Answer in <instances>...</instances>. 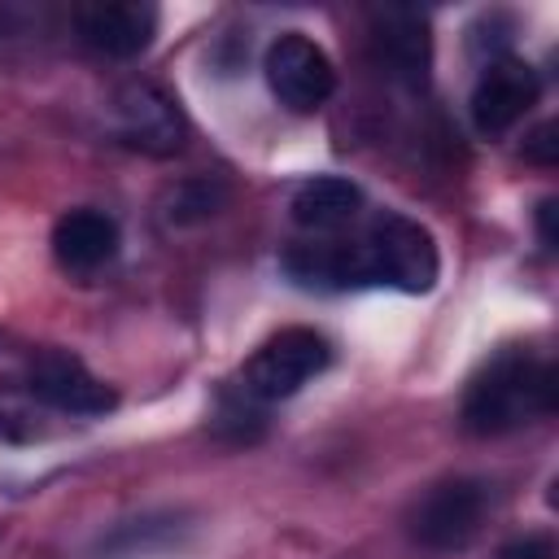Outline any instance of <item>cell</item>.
Returning <instances> with one entry per match:
<instances>
[{"label":"cell","instance_id":"6da1fadb","mask_svg":"<svg viewBox=\"0 0 559 559\" xmlns=\"http://www.w3.org/2000/svg\"><path fill=\"white\" fill-rule=\"evenodd\" d=\"M555 411V367L528 349L493 354L467 384L459 424L472 437H507Z\"/></svg>","mask_w":559,"mask_h":559},{"label":"cell","instance_id":"7a4b0ae2","mask_svg":"<svg viewBox=\"0 0 559 559\" xmlns=\"http://www.w3.org/2000/svg\"><path fill=\"white\" fill-rule=\"evenodd\" d=\"M358 249L371 284H389L397 293H428L437 284L441 258H437L432 231L406 214H380Z\"/></svg>","mask_w":559,"mask_h":559},{"label":"cell","instance_id":"3957f363","mask_svg":"<svg viewBox=\"0 0 559 559\" xmlns=\"http://www.w3.org/2000/svg\"><path fill=\"white\" fill-rule=\"evenodd\" d=\"M328 362H332V349H328L323 332H314V328H280L275 336H266L249 354V362L240 371V393H249L253 402L293 397Z\"/></svg>","mask_w":559,"mask_h":559},{"label":"cell","instance_id":"277c9868","mask_svg":"<svg viewBox=\"0 0 559 559\" xmlns=\"http://www.w3.org/2000/svg\"><path fill=\"white\" fill-rule=\"evenodd\" d=\"M109 127L127 148L148 153V157H170L188 140V122H183L179 105L148 79H127L114 87Z\"/></svg>","mask_w":559,"mask_h":559},{"label":"cell","instance_id":"5b68a950","mask_svg":"<svg viewBox=\"0 0 559 559\" xmlns=\"http://www.w3.org/2000/svg\"><path fill=\"white\" fill-rule=\"evenodd\" d=\"M485 507H489L485 480L454 476V480L432 485V489L411 507L406 528H411V537H415L424 550H459V546H467V542L480 533Z\"/></svg>","mask_w":559,"mask_h":559},{"label":"cell","instance_id":"8992f818","mask_svg":"<svg viewBox=\"0 0 559 559\" xmlns=\"http://www.w3.org/2000/svg\"><path fill=\"white\" fill-rule=\"evenodd\" d=\"M262 70H266V83H271L275 100L288 105L293 114H314L336 92V70H332L328 52L301 31H284L266 48Z\"/></svg>","mask_w":559,"mask_h":559},{"label":"cell","instance_id":"52a82bcc","mask_svg":"<svg viewBox=\"0 0 559 559\" xmlns=\"http://www.w3.org/2000/svg\"><path fill=\"white\" fill-rule=\"evenodd\" d=\"M542 96V79L528 61L520 57H489L476 74V87H472V127L480 135H502L511 131Z\"/></svg>","mask_w":559,"mask_h":559},{"label":"cell","instance_id":"ba28073f","mask_svg":"<svg viewBox=\"0 0 559 559\" xmlns=\"http://www.w3.org/2000/svg\"><path fill=\"white\" fill-rule=\"evenodd\" d=\"M157 17L162 13L148 0H96V4H79L74 31H79V44L92 48L96 57L127 61L153 44Z\"/></svg>","mask_w":559,"mask_h":559},{"label":"cell","instance_id":"9c48e42d","mask_svg":"<svg viewBox=\"0 0 559 559\" xmlns=\"http://www.w3.org/2000/svg\"><path fill=\"white\" fill-rule=\"evenodd\" d=\"M26 389L35 402H44L61 415H105L118 402L105 380H96L74 354H61V349H44L31 358Z\"/></svg>","mask_w":559,"mask_h":559},{"label":"cell","instance_id":"30bf717a","mask_svg":"<svg viewBox=\"0 0 559 559\" xmlns=\"http://www.w3.org/2000/svg\"><path fill=\"white\" fill-rule=\"evenodd\" d=\"M371 48L376 61L406 87H424L428 83V66H432V39H428V17L415 9H397L384 4L371 13Z\"/></svg>","mask_w":559,"mask_h":559},{"label":"cell","instance_id":"8fae6325","mask_svg":"<svg viewBox=\"0 0 559 559\" xmlns=\"http://www.w3.org/2000/svg\"><path fill=\"white\" fill-rule=\"evenodd\" d=\"M118 245H122V231L105 210L83 205V210H66L52 223V258L61 271H74V275L100 271L105 262H114Z\"/></svg>","mask_w":559,"mask_h":559},{"label":"cell","instance_id":"7c38bea8","mask_svg":"<svg viewBox=\"0 0 559 559\" xmlns=\"http://www.w3.org/2000/svg\"><path fill=\"white\" fill-rule=\"evenodd\" d=\"M284 271L301 288H319V293H341V288L371 284L358 245H297V249L284 253Z\"/></svg>","mask_w":559,"mask_h":559},{"label":"cell","instance_id":"4fadbf2b","mask_svg":"<svg viewBox=\"0 0 559 559\" xmlns=\"http://www.w3.org/2000/svg\"><path fill=\"white\" fill-rule=\"evenodd\" d=\"M362 205V192L354 179L345 175H314L306 179L297 192H293V223L297 227H310V231H332V227H345Z\"/></svg>","mask_w":559,"mask_h":559},{"label":"cell","instance_id":"5bb4252c","mask_svg":"<svg viewBox=\"0 0 559 559\" xmlns=\"http://www.w3.org/2000/svg\"><path fill=\"white\" fill-rule=\"evenodd\" d=\"M223 205H227V183L214 175H192V179L170 183L157 197V218L166 227H192V223L214 218Z\"/></svg>","mask_w":559,"mask_h":559},{"label":"cell","instance_id":"9a60e30c","mask_svg":"<svg viewBox=\"0 0 559 559\" xmlns=\"http://www.w3.org/2000/svg\"><path fill=\"white\" fill-rule=\"evenodd\" d=\"M559 127L555 122H542V127H533L528 135H524V157L528 162H537V166H555L559 162Z\"/></svg>","mask_w":559,"mask_h":559},{"label":"cell","instance_id":"2e32d148","mask_svg":"<svg viewBox=\"0 0 559 559\" xmlns=\"http://www.w3.org/2000/svg\"><path fill=\"white\" fill-rule=\"evenodd\" d=\"M498 559H550V537L542 533H528V537H515L498 550Z\"/></svg>","mask_w":559,"mask_h":559},{"label":"cell","instance_id":"e0dca14e","mask_svg":"<svg viewBox=\"0 0 559 559\" xmlns=\"http://www.w3.org/2000/svg\"><path fill=\"white\" fill-rule=\"evenodd\" d=\"M26 17H31V13H26L22 4H0V39H4V35H17Z\"/></svg>","mask_w":559,"mask_h":559},{"label":"cell","instance_id":"ac0fdd59","mask_svg":"<svg viewBox=\"0 0 559 559\" xmlns=\"http://www.w3.org/2000/svg\"><path fill=\"white\" fill-rule=\"evenodd\" d=\"M537 231H542V245L555 249V201H542L537 205Z\"/></svg>","mask_w":559,"mask_h":559}]
</instances>
